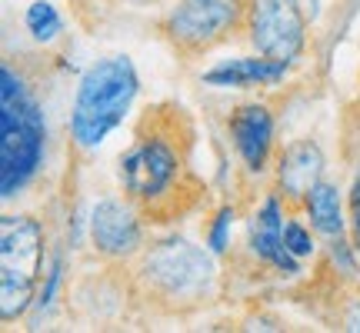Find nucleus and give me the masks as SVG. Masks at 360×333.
Segmentation results:
<instances>
[{
  "mask_svg": "<svg viewBox=\"0 0 360 333\" xmlns=\"http://www.w3.org/2000/svg\"><path fill=\"white\" fill-rule=\"evenodd\" d=\"M117 180L147 227H170L200 210L207 183L197 170V120L184 103L143 107L117 160Z\"/></svg>",
  "mask_w": 360,
  "mask_h": 333,
  "instance_id": "1",
  "label": "nucleus"
},
{
  "mask_svg": "<svg viewBox=\"0 0 360 333\" xmlns=\"http://www.w3.org/2000/svg\"><path fill=\"white\" fill-rule=\"evenodd\" d=\"M130 290L160 313H193L217 296V263L184 237H160L137 254Z\"/></svg>",
  "mask_w": 360,
  "mask_h": 333,
  "instance_id": "2",
  "label": "nucleus"
},
{
  "mask_svg": "<svg viewBox=\"0 0 360 333\" xmlns=\"http://www.w3.org/2000/svg\"><path fill=\"white\" fill-rule=\"evenodd\" d=\"M47 120L24 74L11 64L0 70V197L13 200L24 193L44 166Z\"/></svg>",
  "mask_w": 360,
  "mask_h": 333,
  "instance_id": "3",
  "label": "nucleus"
},
{
  "mask_svg": "<svg viewBox=\"0 0 360 333\" xmlns=\"http://www.w3.org/2000/svg\"><path fill=\"white\" fill-rule=\"evenodd\" d=\"M141 93L137 67L127 53H110L84 70L70 107V141L77 150H97L114 133Z\"/></svg>",
  "mask_w": 360,
  "mask_h": 333,
  "instance_id": "4",
  "label": "nucleus"
},
{
  "mask_svg": "<svg viewBox=\"0 0 360 333\" xmlns=\"http://www.w3.org/2000/svg\"><path fill=\"white\" fill-rule=\"evenodd\" d=\"M247 7L250 0H177L157 30L184 64H193L244 34Z\"/></svg>",
  "mask_w": 360,
  "mask_h": 333,
  "instance_id": "5",
  "label": "nucleus"
},
{
  "mask_svg": "<svg viewBox=\"0 0 360 333\" xmlns=\"http://www.w3.org/2000/svg\"><path fill=\"white\" fill-rule=\"evenodd\" d=\"M44 270V227L24 214L0 220V320L13 323L37 303Z\"/></svg>",
  "mask_w": 360,
  "mask_h": 333,
  "instance_id": "6",
  "label": "nucleus"
},
{
  "mask_svg": "<svg viewBox=\"0 0 360 333\" xmlns=\"http://www.w3.org/2000/svg\"><path fill=\"white\" fill-rule=\"evenodd\" d=\"M244 34L257 53L297 64L307 47V13L300 0H250Z\"/></svg>",
  "mask_w": 360,
  "mask_h": 333,
  "instance_id": "7",
  "label": "nucleus"
},
{
  "mask_svg": "<svg viewBox=\"0 0 360 333\" xmlns=\"http://www.w3.org/2000/svg\"><path fill=\"white\" fill-rule=\"evenodd\" d=\"M143 227L147 220L127 197H107L90 214V244L107 263H130L137 260L143 247Z\"/></svg>",
  "mask_w": 360,
  "mask_h": 333,
  "instance_id": "8",
  "label": "nucleus"
},
{
  "mask_svg": "<svg viewBox=\"0 0 360 333\" xmlns=\"http://www.w3.org/2000/svg\"><path fill=\"white\" fill-rule=\"evenodd\" d=\"M274 133H277V120L270 114L267 103L250 100L237 103L227 117V137H231L233 154L240 157L247 174H267L274 164Z\"/></svg>",
  "mask_w": 360,
  "mask_h": 333,
  "instance_id": "9",
  "label": "nucleus"
},
{
  "mask_svg": "<svg viewBox=\"0 0 360 333\" xmlns=\"http://www.w3.org/2000/svg\"><path fill=\"white\" fill-rule=\"evenodd\" d=\"M327 170V157L314 141H294L281 157H277V170H274V190L281 193L287 207H304L307 193L323 180Z\"/></svg>",
  "mask_w": 360,
  "mask_h": 333,
  "instance_id": "10",
  "label": "nucleus"
},
{
  "mask_svg": "<svg viewBox=\"0 0 360 333\" xmlns=\"http://www.w3.org/2000/svg\"><path fill=\"white\" fill-rule=\"evenodd\" d=\"M283 200L281 193L274 190L264 197L260 210L250 217V227H247V247L250 254L264 260L267 267L281 270V273H300V260H297L287 244H283Z\"/></svg>",
  "mask_w": 360,
  "mask_h": 333,
  "instance_id": "11",
  "label": "nucleus"
},
{
  "mask_svg": "<svg viewBox=\"0 0 360 333\" xmlns=\"http://www.w3.org/2000/svg\"><path fill=\"white\" fill-rule=\"evenodd\" d=\"M290 67L294 64H287V60L254 53V57H237V60H224V64L210 67L200 80L207 87H270V84H281Z\"/></svg>",
  "mask_w": 360,
  "mask_h": 333,
  "instance_id": "12",
  "label": "nucleus"
},
{
  "mask_svg": "<svg viewBox=\"0 0 360 333\" xmlns=\"http://www.w3.org/2000/svg\"><path fill=\"white\" fill-rule=\"evenodd\" d=\"M304 210H307L310 227L321 233V237H327V240L344 237V200H340L337 183H330V180H321V183H317V187L307 193Z\"/></svg>",
  "mask_w": 360,
  "mask_h": 333,
  "instance_id": "13",
  "label": "nucleus"
},
{
  "mask_svg": "<svg viewBox=\"0 0 360 333\" xmlns=\"http://www.w3.org/2000/svg\"><path fill=\"white\" fill-rule=\"evenodd\" d=\"M24 24H27V30H30V37L40 40V44H51V40L64 30V20H60L57 7L47 4V0H37V4H30V7H27Z\"/></svg>",
  "mask_w": 360,
  "mask_h": 333,
  "instance_id": "14",
  "label": "nucleus"
},
{
  "mask_svg": "<svg viewBox=\"0 0 360 333\" xmlns=\"http://www.w3.org/2000/svg\"><path fill=\"white\" fill-rule=\"evenodd\" d=\"M231 227H233V207H220L217 214L210 217L207 223V247H210V254H227V247H231Z\"/></svg>",
  "mask_w": 360,
  "mask_h": 333,
  "instance_id": "15",
  "label": "nucleus"
},
{
  "mask_svg": "<svg viewBox=\"0 0 360 333\" xmlns=\"http://www.w3.org/2000/svg\"><path fill=\"white\" fill-rule=\"evenodd\" d=\"M283 244H287V250H290L297 260L314 256V237H310V230L300 220H287V223H283Z\"/></svg>",
  "mask_w": 360,
  "mask_h": 333,
  "instance_id": "16",
  "label": "nucleus"
},
{
  "mask_svg": "<svg viewBox=\"0 0 360 333\" xmlns=\"http://www.w3.org/2000/svg\"><path fill=\"white\" fill-rule=\"evenodd\" d=\"M60 277H64V256H53L51 270H47V280H44V287H40V294H37V307L40 310H47L53 303L57 287H60Z\"/></svg>",
  "mask_w": 360,
  "mask_h": 333,
  "instance_id": "17",
  "label": "nucleus"
},
{
  "mask_svg": "<svg viewBox=\"0 0 360 333\" xmlns=\"http://www.w3.org/2000/svg\"><path fill=\"white\" fill-rule=\"evenodd\" d=\"M350 227H354V250L360 254V207H350Z\"/></svg>",
  "mask_w": 360,
  "mask_h": 333,
  "instance_id": "18",
  "label": "nucleus"
},
{
  "mask_svg": "<svg viewBox=\"0 0 360 333\" xmlns=\"http://www.w3.org/2000/svg\"><path fill=\"white\" fill-rule=\"evenodd\" d=\"M350 207H360V166L354 174V183H350Z\"/></svg>",
  "mask_w": 360,
  "mask_h": 333,
  "instance_id": "19",
  "label": "nucleus"
},
{
  "mask_svg": "<svg viewBox=\"0 0 360 333\" xmlns=\"http://www.w3.org/2000/svg\"><path fill=\"white\" fill-rule=\"evenodd\" d=\"M124 4H130V7H157L160 0H124Z\"/></svg>",
  "mask_w": 360,
  "mask_h": 333,
  "instance_id": "20",
  "label": "nucleus"
}]
</instances>
